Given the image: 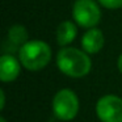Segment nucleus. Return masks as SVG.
I'll use <instances>...</instances> for the list:
<instances>
[{
    "mask_svg": "<svg viewBox=\"0 0 122 122\" xmlns=\"http://www.w3.org/2000/svg\"><path fill=\"white\" fill-rule=\"evenodd\" d=\"M98 4L106 9H119L122 8V0H97Z\"/></svg>",
    "mask_w": 122,
    "mask_h": 122,
    "instance_id": "nucleus-10",
    "label": "nucleus"
},
{
    "mask_svg": "<svg viewBox=\"0 0 122 122\" xmlns=\"http://www.w3.org/2000/svg\"><path fill=\"white\" fill-rule=\"evenodd\" d=\"M81 49L89 55L97 54L105 46V37L104 33L98 28H91L81 37Z\"/></svg>",
    "mask_w": 122,
    "mask_h": 122,
    "instance_id": "nucleus-8",
    "label": "nucleus"
},
{
    "mask_svg": "<svg viewBox=\"0 0 122 122\" xmlns=\"http://www.w3.org/2000/svg\"><path fill=\"white\" fill-rule=\"evenodd\" d=\"M19 59L22 67L29 71H40L51 61V49L45 41H28L19 51Z\"/></svg>",
    "mask_w": 122,
    "mask_h": 122,
    "instance_id": "nucleus-2",
    "label": "nucleus"
},
{
    "mask_svg": "<svg viewBox=\"0 0 122 122\" xmlns=\"http://www.w3.org/2000/svg\"><path fill=\"white\" fill-rule=\"evenodd\" d=\"M51 108L59 121H72L79 113V98L72 89L63 88L54 95Z\"/></svg>",
    "mask_w": 122,
    "mask_h": 122,
    "instance_id": "nucleus-3",
    "label": "nucleus"
},
{
    "mask_svg": "<svg viewBox=\"0 0 122 122\" xmlns=\"http://www.w3.org/2000/svg\"><path fill=\"white\" fill-rule=\"evenodd\" d=\"M29 41V34L25 26L22 25H13L9 28L7 37L3 43V50L7 54L12 53H19L20 49Z\"/></svg>",
    "mask_w": 122,
    "mask_h": 122,
    "instance_id": "nucleus-6",
    "label": "nucleus"
},
{
    "mask_svg": "<svg viewBox=\"0 0 122 122\" xmlns=\"http://www.w3.org/2000/svg\"><path fill=\"white\" fill-rule=\"evenodd\" d=\"M117 67H118V71L122 74V54L118 56V61H117Z\"/></svg>",
    "mask_w": 122,
    "mask_h": 122,
    "instance_id": "nucleus-12",
    "label": "nucleus"
},
{
    "mask_svg": "<svg viewBox=\"0 0 122 122\" xmlns=\"http://www.w3.org/2000/svg\"><path fill=\"white\" fill-rule=\"evenodd\" d=\"M21 62L12 54L4 53L0 56V80L3 83H11L16 80L21 71Z\"/></svg>",
    "mask_w": 122,
    "mask_h": 122,
    "instance_id": "nucleus-7",
    "label": "nucleus"
},
{
    "mask_svg": "<svg viewBox=\"0 0 122 122\" xmlns=\"http://www.w3.org/2000/svg\"><path fill=\"white\" fill-rule=\"evenodd\" d=\"M0 98H1V102H0V110H3L4 106H5V93H4L3 89L0 91Z\"/></svg>",
    "mask_w": 122,
    "mask_h": 122,
    "instance_id": "nucleus-11",
    "label": "nucleus"
},
{
    "mask_svg": "<svg viewBox=\"0 0 122 122\" xmlns=\"http://www.w3.org/2000/svg\"><path fill=\"white\" fill-rule=\"evenodd\" d=\"M96 116L101 122H122V98L105 95L96 102Z\"/></svg>",
    "mask_w": 122,
    "mask_h": 122,
    "instance_id": "nucleus-5",
    "label": "nucleus"
},
{
    "mask_svg": "<svg viewBox=\"0 0 122 122\" xmlns=\"http://www.w3.org/2000/svg\"><path fill=\"white\" fill-rule=\"evenodd\" d=\"M72 17L81 28H96L101 20L100 7L95 0H75L72 5Z\"/></svg>",
    "mask_w": 122,
    "mask_h": 122,
    "instance_id": "nucleus-4",
    "label": "nucleus"
},
{
    "mask_svg": "<svg viewBox=\"0 0 122 122\" xmlns=\"http://www.w3.org/2000/svg\"><path fill=\"white\" fill-rule=\"evenodd\" d=\"M0 122H7L5 118H4V116H0Z\"/></svg>",
    "mask_w": 122,
    "mask_h": 122,
    "instance_id": "nucleus-13",
    "label": "nucleus"
},
{
    "mask_svg": "<svg viewBox=\"0 0 122 122\" xmlns=\"http://www.w3.org/2000/svg\"><path fill=\"white\" fill-rule=\"evenodd\" d=\"M56 66L59 71L72 79L87 76L92 68L89 54L71 46H64L56 54Z\"/></svg>",
    "mask_w": 122,
    "mask_h": 122,
    "instance_id": "nucleus-1",
    "label": "nucleus"
},
{
    "mask_svg": "<svg viewBox=\"0 0 122 122\" xmlns=\"http://www.w3.org/2000/svg\"><path fill=\"white\" fill-rule=\"evenodd\" d=\"M75 21H62L56 28V42L59 46H68L77 36V26Z\"/></svg>",
    "mask_w": 122,
    "mask_h": 122,
    "instance_id": "nucleus-9",
    "label": "nucleus"
}]
</instances>
